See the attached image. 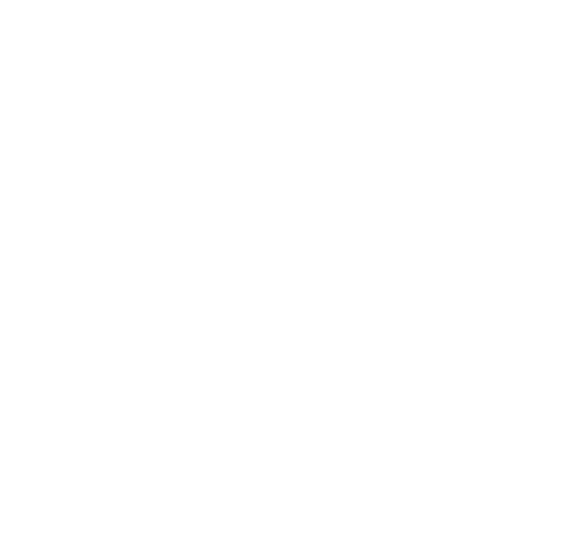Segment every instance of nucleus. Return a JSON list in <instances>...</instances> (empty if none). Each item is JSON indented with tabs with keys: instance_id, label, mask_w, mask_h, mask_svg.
<instances>
[]
</instances>
